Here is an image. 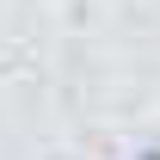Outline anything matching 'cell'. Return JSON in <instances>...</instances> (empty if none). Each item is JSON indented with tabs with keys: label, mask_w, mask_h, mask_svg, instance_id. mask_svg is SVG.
I'll use <instances>...</instances> for the list:
<instances>
[{
	"label": "cell",
	"mask_w": 160,
	"mask_h": 160,
	"mask_svg": "<svg viewBox=\"0 0 160 160\" xmlns=\"http://www.w3.org/2000/svg\"><path fill=\"white\" fill-rule=\"evenodd\" d=\"M142 160H160V148H154V154H142Z\"/></svg>",
	"instance_id": "cell-1"
}]
</instances>
